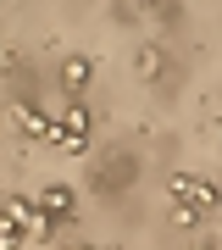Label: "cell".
<instances>
[{
	"label": "cell",
	"mask_w": 222,
	"mask_h": 250,
	"mask_svg": "<svg viewBox=\"0 0 222 250\" xmlns=\"http://www.w3.org/2000/svg\"><path fill=\"white\" fill-rule=\"evenodd\" d=\"M61 83H67L72 95H78L83 83H89V62H67V67H61Z\"/></svg>",
	"instance_id": "obj_1"
},
{
	"label": "cell",
	"mask_w": 222,
	"mask_h": 250,
	"mask_svg": "<svg viewBox=\"0 0 222 250\" xmlns=\"http://www.w3.org/2000/svg\"><path fill=\"white\" fill-rule=\"evenodd\" d=\"M44 206H50L56 217H67V211H72V195H67V189H50V195H44Z\"/></svg>",
	"instance_id": "obj_2"
},
{
	"label": "cell",
	"mask_w": 222,
	"mask_h": 250,
	"mask_svg": "<svg viewBox=\"0 0 222 250\" xmlns=\"http://www.w3.org/2000/svg\"><path fill=\"white\" fill-rule=\"evenodd\" d=\"M72 250H89V245H72Z\"/></svg>",
	"instance_id": "obj_3"
}]
</instances>
